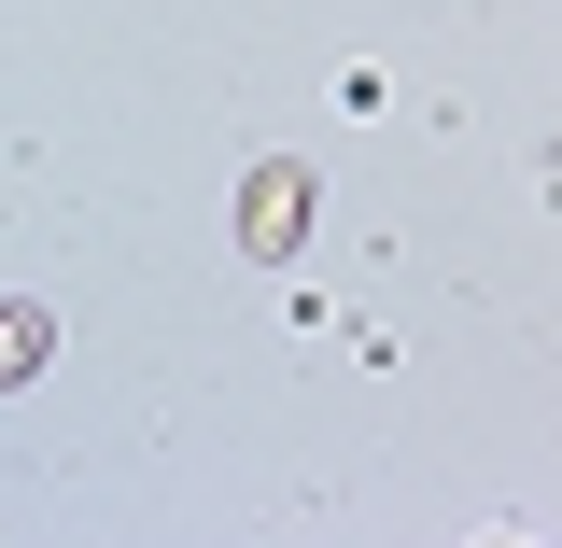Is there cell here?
Returning a JSON list of instances; mask_svg holds the SVG:
<instances>
[{
  "instance_id": "1",
  "label": "cell",
  "mask_w": 562,
  "mask_h": 548,
  "mask_svg": "<svg viewBox=\"0 0 562 548\" xmlns=\"http://www.w3.org/2000/svg\"><path fill=\"white\" fill-rule=\"evenodd\" d=\"M29 351H43V338H29V310H0V380H14Z\"/></svg>"
}]
</instances>
